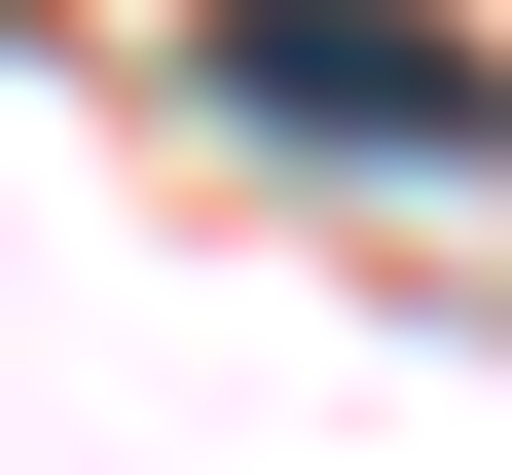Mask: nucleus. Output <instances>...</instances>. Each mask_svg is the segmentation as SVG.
Segmentation results:
<instances>
[{"label": "nucleus", "instance_id": "f257e3e1", "mask_svg": "<svg viewBox=\"0 0 512 475\" xmlns=\"http://www.w3.org/2000/svg\"><path fill=\"white\" fill-rule=\"evenodd\" d=\"M220 110L256 147H366V183H476L512 147V37H439V0H220Z\"/></svg>", "mask_w": 512, "mask_h": 475}]
</instances>
